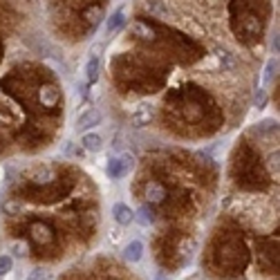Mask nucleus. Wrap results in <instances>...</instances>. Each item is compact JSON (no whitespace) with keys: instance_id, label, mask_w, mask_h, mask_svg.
<instances>
[{"instance_id":"nucleus-19","label":"nucleus","mask_w":280,"mask_h":280,"mask_svg":"<svg viewBox=\"0 0 280 280\" xmlns=\"http://www.w3.org/2000/svg\"><path fill=\"white\" fill-rule=\"evenodd\" d=\"M254 103L258 105V108H262V105L267 103V97H265V90L262 88H258V92H256V99H254Z\"/></svg>"},{"instance_id":"nucleus-15","label":"nucleus","mask_w":280,"mask_h":280,"mask_svg":"<svg viewBox=\"0 0 280 280\" xmlns=\"http://www.w3.org/2000/svg\"><path fill=\"white\" fill-rule=\"evenodd\" d=\"M276 67H278V61L276 59H269L267 61V65H265V74H262V81H271V76H273V72H276Z\"/></svg>"},{"instance_id":"nucleus-14","label":"nucleus","mask_w":280,"mask_h":280,"mask_svg":"<svg viewBox=\"0 0 280 280\" xmlns=\"http://www.w3.org/2000/svg\"><path fill=\"white\" fill-rule=\"evenodd\" d=\"M14 267V258L11 256H0V276H7Z\"/></svg>"},{"instance_id":"nucleus-10","label":"nucleus","mask_w":280,"mask_h":280,"mask_svg":"<svg viewBox=\"0 0 280 280\" xmlns=\"http://www.w3.org/2000/svg\"><path fill=\"white\" fill-rule=\"evenodd\" d=\"M86 81L90 86L99 81V56H90V61L86 65Z\"/></svg>"},{"instance_id":"nucleus-7","label":"nucleus","mask_w":280,"mask_h":280,"mask_svg":"<svg viewBox=\"0 0 280 280\" xmlns=\"http://www.w3.org/2000/svg\"><path fill=\"white\" fill-rule=\"evenodd\" d=\"M41 103L45 108H54V105L59 103V88H54V86L41 88Z\"/></svg>"},{"instance_id":"nucleus-3","label":"nucleus","mask_w":280,"mask_h":280,"mask_svg":"<svg viewBox=\"0 0 280 280\" xmlns=\"http://www.w3.org/2000/svg\"><path fill=\"white\" fill-rule=\"evenodd\" d=\"M101 119H103L101 110L99 108H90V110L83 112V115H78L76 128H78V130H92L94 126H99V123H101Z\"/></svg>"},{"instance_id":"nucleus-8","label":"nucleus","mask_w":280,"mask_h":280,"mask_svg":"<svg viewBox=\"0 0 280 280\" xmlns=\"http://www.w3.org/2000/svg\"><path fill=\"white\" fill-rule=\"evenodd\" d=\"M146 198H148V202H161L166 198V188L161 186L159 182H150L148 186H146Z\"/></svg>"},{"instance_id":"nucleus-6","label":"nucleus","mask_w":280,"mask_h":280,"mask_svg":"<svg viewBox=\"0 0 280 280\" xmlns=\"http://www.w3.org/2000/svg\"><path fill=\"white\" fill-rule=\"evenodd\" d=\"M112 217L126 227V224H130L134 220V213H132L130 206H126V204H115L112 206Z\"/></svg>"},{"instance_id":"nucleus-11","label":"nucleus","mask_w":280,"mask_h":280,"mask_svg":"<svg viewBox=\"0 0 280 280\" xmlns=\"http://www.w3.org/2000/svg\"><path fill=\"white\" fill-rule=\"evenodd\" d=\"M121 25H123V9H117L115 14H112L110 18H108V25H105V32H108V34H115V32L119 30Z\"/></svg>"},{"instance_id":"nucleus-12","label":"nucleus","mask_w":280,"mask_h":280,"mask_svg":"<svg viewBox=\"0 0 280 280\" xmlns=\"http://www.w3.org/2000/svg\"><path fill=\"white\" fill-rule=\"evenodd\" d=\"M11 254H14L16 258H25L27 256V244L22 242V240H16V242H11Z\"/></svg>"},{"instance_id":"nucleus-21","label":"nucleus","mask_w":280,"mask_h":280,"mask_svg":"<svg viewBox=\"0 0 280 280\" xmlns=\"http://www.w3.org/2000/svg\"><path fill=\"white\" fill-rule=\"evenodd\" d=\"M157 280H166V278L164 276H157Z\"/></svg>"},{"instance_id":"nucleus-1","label":"nucleus","mask_w":280,"mask_h":280,"mask_svg":"<svg viewBox=\"0 0 280 280\" xmlns=\"http://www.w3.org/2000/svg\"><path fill=\"white\" fill-rule=\"evenodd\" d=\"M132 166H134L132 155H119V157H112V159L108 161L105 173H108L110 179H121L123 175H128V173L132 171Z\"/></svg>"},{"instance_id":"nucleus-18","label":"nucleus","mask_w":280,"mask_h":280,"mask_svg":"<svg viewBox=\"0 0 280 280\" xmlns=\"http://www.w3.org/2000/svg\"><path fill=\"white\" fill-rule=\"evenodd\" d=\"M27 280H49V273L45 269H34L30 276H27Z\"/></svg>"},{"instance_id":"nucleus-4","label":"nucleus","mask_w":280,"mask_h":280,"mask_svg":"<svg viewBox=\"0 0 280 280\" xmlns=\"http://www.w3.org/2000/svg\"><path fill=\"white\" fill-rule=\"evenodd\" d=\"M123 258H126L128 262H139L144 258V242L142 240H132V242L126 244V249H123Z\"/></svg>"},{"instance_id":"nucleus-20","label":"nucleus","mask_w":280,"mask_h":280,"mask_svg":"<svg viewBox=\"0 0 280 280\" xmlns=\"http://www.w3.org/2000/svg\"><path fill=\"white\" fill-rule=\"evenodd\" d=\"M153 220H155L153 211H150V213H148V209H142V222H144V224H150V222H153Z\"/></svg>"},{"instance_id":"nucleus-2","label":"nucleus","mask_w":280,"mask_h":280,"mask_svg":"<svg viewBox=\"0 0 280 280\" xmlns=\"http://www.w3.org/2000/svg\"><path fill=\"white\" fill-rule=\"evenodd\" d=\"M153 117H155L153 103H150V101H139V103L134 105V110H132V126H134V128L150 126Z\"/></svg>"},{"instance_id":"nucleus-9","label":"nucleus","mask_w":280,"mask_h":280,"mask_svg":"<svg viewBox=\"0 0 280 280\" xmlns=\"http://www.w3.org/2000/svg\"><path fill=\"white\" fill-rule=\"evenodd\" d=\"M32 233H34V238L38 240V242H52V231H49V227L47 224H43V222H36V224H32Z\"/></svg>"},{"instance_id":"nucleus-17","label":"nucleus","mask_w":280,"mask_h":280,"mask_svg":"<svg viewBox=\"0 0 280 280\" xmlns=\"http://www.w3.org/2000/svg\"><path fill=\"white\" fill-rule=\"evenodd\" d=\"M132 34H142V38H150V36H153L150 27H146L144 22H134V25H132Z\"/></svg>"},{"instance_id":"nucleus-5","label":"nucleus","mask_w":280,"mask_h":280,"mask_svg":"<svg viewBox=\"0 0 280 280\" xmlns=\"http://www.w3.org/2000/svg\"><path fill=\"white\" fill-rule=\"evenodd\" d=\"M81 146L88 150V153H99L103 148V137L99 132H86L81 139Z\"/></svg>"},{"instance_id":"nucleus-16","label":"nucleus","mask_w":280,"mask_h":280,"mask_svg":"<svg viewBox=\"0 0 280 280\" xmlns=\"http://www.w3.org/2000/svg\"><path fill=\"white\" fill-rule=\"evenodd\" d=\"M88 20L92 22V25H99L101 22V18H103V9L101 7H92V9H88Z\"/></svg>"},{"instance_id":"nucleus-13","label":"nucleus","mask_w":280,"mask_h":280,"mask_svg":"<svg viewBox=\"0 0 280 280\" xmlns=\"http://www.w3.org/2000/svg\"><path fill=\"white\" fill-rule=\"evenodd\" d=\"M217 56H220V65H222V70H233V67H235V59H233V54H229V52H220Z\"/></svg>"}]
</instances>
